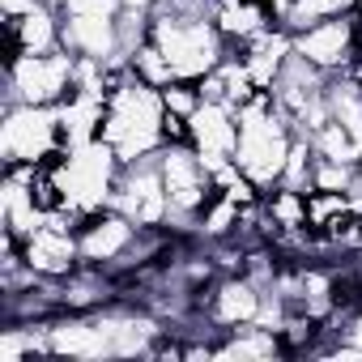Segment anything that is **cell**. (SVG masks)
I'll return each instance as SVG.
<instances>
[{
    "label": "cell",
    "instance_id": "31",
    "mask_svg": "<svg viewBox=\"0 0 362 362\" xmlns=\"http://www.w3.org/2000/svg\"><path fill=\"white\" fill-rule=\"evenodd\" d=\"M119 5H124V9H145V13H153L158 0H119Z\"/></svg>",
    "mask_w": 362,
    "mask_h": 362
},
{
    "label": "cell",
    "instance_id": "32",
    "mask_svg": "<svg viewBox=\"0 0 362 362\" xmlns=\"http://www.w3.org/2000/svg\"><path fill=\"white\" fill-rule=\"evenodd\" d=\"M43 5H52V9H64V0H43Z\"/></svg>",
    "mask_w": 362,
    "mask_h": 362
},
{
    "label": "cell",
    "instance_id": "21",
    "mask_svg": "<svg viewBox=\"0 0 362 362\" xmlns=\"http://www.w3.org/2000/svg\"><path fill=\"white\" fill-rule=\"evenodd\" d=\"M264 214L273 218L277 230H307V192L277 184L264 192Z\"/></svg>",
    "mask_w": 362,
    "mask_h": 362
},
{
    "label": "cell",
    "instance_id": "5",
    "mask_svg": "<svg viewBox=\"0 0 362 362\" xmlns=\"http://www.w3.org/2000/svg\"><path fill=\"white\" fill-rule=\"evenodd\" d=\"M158 166H162V184H166V201H170L166 230L197 239V218L209 205V197L218 192L214 188V175L205 170V162H201V153H197L192 141L162 145L158 149Z\"/></svg>",
    "mask_w": 362,
    "mask_h": 362
},
{
    "label": "cell",
    "instance_id": "24",
    "mask_svg": "<svg viewBox=\"0 0 362 362\" xmlns=\"http://www.w3.org/2000/svg\"><path fill=\"white\" fill-rule=\"evenodd\" d=\"M349 192H307V230L328 235L341 218H349Z\"/></svg>",
    "mask_w": 362,
    "mask_h": 362
},
{
    "label": "cell",
    "instance_id": "12",
    "mask_svg": "<svg viewBox=\"0 0 362 362\" xmlns=\"http://www.w3.org/2000/svg\"><path fill=\"white\" fill-rule=\"evenodd\" d=\"M260 303H264V286H256L247 273H222L209 290V303H205V315L230 332V328H243V324H256L260 315Z\"/></svg>",
    "mask_w": 362,
    "mask_h": 362
},
{
    "label": "cell",
    "instance_id": "8",
    "mask_svg": "<svg viewBox=\"0 0 362 362\" xmlns=\"http://www.w3.org/2000/svg\"><path fill=\"white\" fill-rule=\"evenodd\" d=\"M111 205H115L119 214H128L136 226H166L170 201H166V184H162L158 153H149V158H141V162H128V166L119 170V184H115Z\"/></svg>",
    "mask_w": 362,
    "mask_h": 362
},
{
    "label": "cell",
    "instance_id": "20",
    "mask_svg": "<svg viewBox=\"0 0 362 362\" xmlns=\"http://www.w3.org/2000/svg\"><path fill=\"white\" fill-rule=\"evenodd\" d=\"M328 111H332V119L362 145V86L332 73V77H328Z\"/></svg>",
    "mask_w": 362,
    "mask_h": 362
},
{
    "label": "cell",
    "instance_id": "22",
    "mask_svg": "<svg viewBox=\"0 0 362 362\" xmlns=\"http://www.w3.org/2000/svg\"><path fill=\"white\" fill-rule=\"evenodd\" d=\"M311 149H315V158H328V162H345V166H362V145L337 124V119H328L324 128H315L311 136Z\"/></svg>",
    "mask_w": 362,
    "mask_h": 362
},
{
    "label": "cell",
    "instance_id": "13",
    "mask_svg": "<svg viewBox=\"0 0 362 362\" xmlns=\"http://www.w3.org/2000/svg\"><path fill=\"white\" fill-rule=\"evenodd\" d=\"M60 9H52V5H30L26 13H18V18H5V64L13 60V56H47V52H56V47H64V39H60Z\"/></svg>",
    "mask_w": 362,
    "mask_h": 362
},
{
    "label": "cell",
    "instance_id": "29",
    "mask_svg": "<svg viewBox=\"0 0 362 362\" xmlns=\"http://www.w3.org/2000/svg\"><path fill=\"white\" fill-rule=\"evenodd\" d=\"M260 5H264V9L273 13V22L281 26V22L290 18V9H294V0H260Z\"/></svg>",
    "mask_w": 362,
    "mask_h": 362
},
{
    "label": "cell",
    "instance_id": "25",
    "mask_svg": "<svg viewBox=\"0 0 362 362\" xmlns=\"http://www.w3.org/2000/svg\"><path fill=\"white\" fill-rule=\"evenodd\" d=\"M358 179H362V166L315 158V166H311V192H349Z\"/></svg>",
    "mask_w": 362,
    "mask_h": 362
},
{
    "label": "cell",
    "instance_id": "19",
    "mask_svg": "<svg viewBox=\"0 0 362 362\" xmlns=\"http://www.w3.org/2000/svg\"><path fill=\"white\" fill-rule=\"evenodd\" d=\"M239 226H243V209H239L230 197L214 192L209 205H205L201 218H197V243H222V239H235Z\"/></svg>",
    "mask_w": 362,
    "mask_h": 362
},
{
    "label": "cell",
    "instance_id": "15",
    "mask_svg": "<svg viewBox=\"0 0 362 362\" xmlns=\"http://www.w3.org/2000/svg\"><path fill=\"white\" fill-rule=\"evenodd\" d=\"M290 56H294V35L286 26H269L264 35H256L252 43L239 47V60L247 64L252 86L269 90V94H273V86H277V77H281V69H286Z\"/></svg>",
    "mask_w": 362,
    "mask_h": 362
},
{
    "label": "cell",
    "instance_id": "23",
    "mask_svg": "<svg viewBox=\"0 0 362 362\" xmlns=\"http://www.w3.org/2000/svg\"><path fill=\"white\" fill-rule=\"evenodd\" d=\"M128 64H132V77L145 81V86H153V90H166L170 81H179L175 69H170V60H166V52H162L153 39H145V43L128 56Z\"/></svg>",
    "mask_w": 362,
    "mask_h": 362
},
{
    "label": "cell",
    "instance_id": "9",
    "mask_svg": "<svg viewBox=\"0 0 362 362\" xmlns=\"http://www.w3.org/2000/svg\"><path fill=\"white\" fill-rule=\"evenodd\" d=\"M294 52L315 64L320 73H341L354 56H358V13H345V18H328V22H315L307 30L294 35Z\"/></svg>",
    "mask_w": 362,
    "mask_h": 362
},
{
    "label": "cell",
    "instance_id": "11",
    "mask_svg": "<svg viewBox=\"0 0 362 362\" xmlns=\"http://www.w3.org/2000/svg\"><path fill=\"white\" fill-rule=\"evenodd\" d=\"M188 141L197 145L205 170H218L222 162L235 158V141H239V111L230 103H205L188 115Z\"/></svg>",
    "mask_w": 362,
    "mask_h": 362
},
{
    "label": "cell",
    "instance_id": "17",
    "mask_svg": "<svg viewBox=\"0 0 362 362\" xmlns=\"http://www.w3.org/2000/svg\"><path fill=\"white\" fill-rule=\"evenodd\" d=\"M214 22H218V30L226 35L230 52H239V47L252 43L256 35H264L269 26H277L273 13L260 5V0H214Z\"/></svg>",
    "mask_w": 362,
    "mask_h": 362
},
{
    "label": "cell",
    "instance_id": "10",
    "mask_svg": "<svg viewBox=\"0 0 362 362\" xmlns=\"http://www.w3.org/2000/svg\"><path fill=\"white\" fill-rule=\"evenodd\" d=\"M141 235V226L119 214L115 205L81 218L77 226V243H81V264H98V269H115L124 260V252L132 247V239Z\"/></svg>",
    "mask_w": 362,
    "mask_h": 362
},
{
    "label": "cell",
    "instance_id": "28",
    "mask_svg": "<svg viewBox=\"0 0 362 362\" xmlns=\"http://www.w3.org/2000/svg\"><path fill=\"white\" fill-rule=\"evenodd\" d=\"M60 13H81V18H119L124 5L119 0H64Z\"/></svg>",
    "mask_w": 362,
    "mask_h": 362
},
{
    "label": "cell",
    "instance_id": "18",
    "mask_svg": "<svg viewBox=\"0 0 362 362\" xmlns=\"http://www.w3.org/2000/svg\"><path fill=\"white\" fill-rule=\"evenodd\" d=\"M286 345L273 328L264 324H243V328H230L222 341H218V358H230V362H273L281 358Z\"/></svg>",
    "mask_w": 362,
    "mask_h": 362
},
{
    "label": "cell",
    "instance_id": "14",
    "mask_svg": "<svg viewBox=\"0 0 362 362\" xmlns=\"http://www.w3.org/2000/svg\"><path fill=\"white\" fill-rule=\"evenodd\" d=\"M60 39L73 56H90V60H128L119 52V18H81V13H60Z\"/></svg>",
    "mask_w": 362,
    "mask_h": 362
},
{
    "label": "cell",
    "instance_id": "1",
    "mask_svg": "<svg viewBox=\"0 0 362 362\" xmlns=\"http://www.w3.org/2000/svg\"><path fill=\"white\" fill-rule=\"evenodd\" d=\"M149 39L166 52L179 81H201L205 73H214L230 56V43L218 30L214 13H192V9L170 5V0H158L153 5Z\"/></svg>",
    "mask_w": 362,
    "mask_h": 362
},
{
    "label": "cell",
    "instance_id": "30",
    "mask_svg": "<svg viewBox=\"0 0 362 362\" xmlns=\"http://www.w3.org/2000/svg\"><path fill=\"white\" fill-rule=\"evenodd\" d=\"M341 337H345V341H354V345H358V349H362V311H358V315H349V320H345V328H341Z\"/></svg>",
    "mask_w": 362,
    "mask_h": 362
},
{
    "label": "cell",
    "instance_id": "4",
    "mask_svg": "<svg viewBox=\"0 0 362 362\" xmlns=\"http://www.w3.org/2000/svg\"><path fill=\"white\" fill-rule=\"evenodd\" d=\"M39 166H47L60 188H64V201L77 218H90L98 209L111 205L115 197V184H119V153L98 136V141H86V145H73V149H56L52 158H43Z\"/></svg>",
    "mask_w": 362,
    "mask_h": 362
},
{
    "label": "cell",
    "instance_id": "6",
    "mask_svg": "<svg viewBox=\"0 0 362 362\" xmlns=\"http://www.w3.org/2000/svg\"><path fill=\"white\" fill-rule=\"evenodd\" d=\"M9 73V94L5 103H30V107H60L73 94V73L77 56L69 47H56L47 56H13L5 64Z\"/></svg>",
    "mask_w": 362,
    "mask_h": 362
},
{
    "label": "cell",
    "instance_id": "2",
    "mask_svg": "<svg viewBox=\"0 0 362 362\" xmlns=\"http://www.w3.org/2000/svg\"><path fill=\"white\" fill-rule=\"evenodd\" d=\"M294 136H298V132H294V124L281 115V107L273 103V94H269V90L252 94V98L239 107V141H235V162H239V170L252 179L256 188H264V192L277 188Z\"/></svg>",
    "mask_w": 362,
    "mask_h": 362
},
{
    "label": "cell",
    "instance_id": "16",
    "mask_svg": "<svg viewBox=\"0 0 362 362\" xmlns=\"http://www.w3.org/2000/svg\"><path fill=\"white\" fill-rule=\"evenodd\" d=\"M56 119H60V145H64V149L86 145V141H98V136H103V119H107V98H103V94L73 90V94L56 107Z\"/></svg>",
    "mask_w": 362,
    "mask_h": 362
},
{
    "label": "cell",
    "instance_id": "3",
    "mask_svg": "<svg viewBox=\"0 0 362 362\" xmlns=\"http://www.w3.org/2000/svg\"><path fill=\"white\" fill-rule=\"evenodd\" d=\"M166 103L162 90L128 77L119 90L107 98V119H103V141L119 153V162H141L166 145Z\"/></svg>",
    "mask_w": 362,
    "mask_h": 362
},
{
    "label": "cell",
    "instance_id": "26",
    "mask_svg": "<svg viewBox=\"0 0 362 362\" xmlns=\"http://www.w3.org/2000/svg\"><path fill=\"white\" fill-rule=\"evenodd\" d=\"M311 166H315V149H311V141L298 132L294 145H290L286 170H281V184H286V188H303V192H311Z\"/></svg>",
    "mask_w": 362,
    "mask_h": 362
},
{
    "label": "cell",
    "instance_id": "7",
    "mask_svg": "<svg viewBox=\"0 0 362 362\" xmlns=\"http://www.w3.org/2000/svg\"><path fill=\"white\" fill-rule=\"evenodd\" d=\"M56 149H64V145H60L56 107L5 103V115H0V158H5V166H13V162L39 166V162L52 158Z\"/></svg>",
    "mask_w": 362,
    "mask_h": 362
},
{
    "label": "cell",
    "instance_id": "27",
    "mask_svg": "<svg viewBox=\"0 0 362 362\" xmlns=\"http://www.w3.org/2000/svg\"><path fill=\"white\" fill-rule=\"evenodd\" d=\"M162 103H166V111L170 115H192L197 107H201V90H197V81H170L166 90H162Z\"/></svg>",
    "mask_w": 362,
    "mask_h": 362
}]
</instances>
